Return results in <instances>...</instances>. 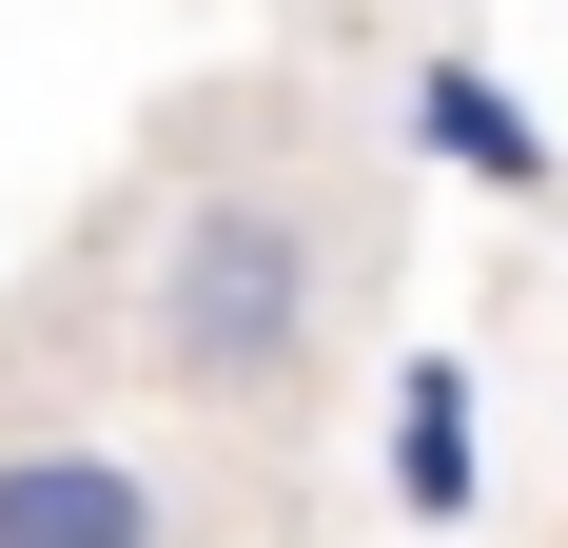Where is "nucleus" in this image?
<instances>
[{
    "label": "nucleus",
    "mask_w": 568,
    "mask_h": 548,
    "mask_svg": "<svg viewBox=\"0 0 568 548\" xmlns=\"http://www.w3.org/2000/svg\"><path fill=\"white\" fill-rule=\"evenodd\" d=\"M412 138L452 176H490V196H549V118H529L490 59H432V79H412Z\"/></svg>",
    "instance_id": "20e7f679"
},
{
    "label": "nucleus",
    "mask_w": 568,
    "mask_h": 548,
    "mask_svg": "<svg viewBox=\"0 0 568 548\" xmlns=\"http://www.w3.org/2000/svg\"><path fill=\"white\" fill-rule=\"evenodd\" d=\"M0 548H176V470L59 412H0Z\"/></svg>",
    "instance_id": "f03ea898"
},
{
    "label": "nucleus",
    "mask_w": 568,
    "mask_h": 548,
    "mask_svg": "<svg viewBox=\"0 0 568 548\" xmlns=\"http://www.w3.org/2000/svg\"><path fill=\"white\" fill-rule=\"evenodd\" d=\"M470 353H393V509L412 529H470Z\"/></svg>",
    "instance_id": "7ed1b4c3"
},
{
    "label": "nucleus",
    "mask_w": 568,
    "mask_h": 548,
    "mask_svg": "<svg viewBox=\"0 0 568 548\" xmlns=\"http://www.w3.org/2000/svg\"><path fill=\"white\" fill-rule=\"evenodd\" d=\"M353 235L314 176L275 158H176L138 196V255H118V353L176 392V412H294L314 353H334Z\"/></svg>",
    "instance_id": "f257e3e1"
}]
</instances>
